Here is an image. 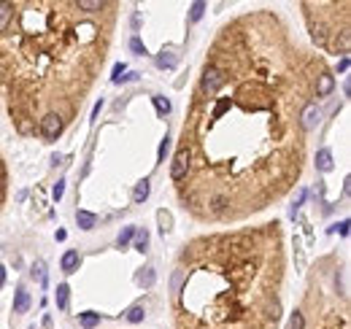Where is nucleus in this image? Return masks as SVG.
<instances>
[{
    "label": "nucleus",
    "instance_id": "nucleus-1",
    "mask_svg": "<svg viewBox=\"0 0 351 329\" xmlns=\"http://www.w3.org/2000/svg\"><path fill=\"white\" fill-rule=\"evenodd\" d=\"M327 71L270 8L216 33L170 165L178 200L197 221H243L295 189L308 159L303 111Z\"/></svg>",
    "mask_w": 351,
    "mask_h": 329
},
{
    "label": "nucleus",
    "instance_id": "nucleus-2",
    "mask_svg": "<svg viewBox=\"0 0 351 329\" xmlns=\"http://www.w3.org/2000/svg\"><path fill=\"white\" fill-rule=\"evenodd\" d=\"M117 0H11L0 27V100L25 138L57 113L76 119L114 43Z\"/></svg>",
    "mask_w": 351,
    "mask_h": 329
},
{
    "label": "nucleus",
    "instance_id": "nucleus-3",
    "mask_svg": "<svg viewBox=\"0 0 351 329\" xmlns=\"http://www.w3.org/2000/svg\"><path fill=\"white\" fill-rule=\"evenodd\" d=\"M286 254L278 221L208 232L178 254L176 329H278Z\"/></svg>",
    "mask_w": 351,
    "mask_h": 329
},
{
    "label": "nucleus",
    "instance_id": "nucleus-4",
    "mask_svg": "<svg viewBox=\"0 0 351 329\" xmlns=\"http://www.w3.org/2000/svg\"><path fill=\"white\" fill-rule=\"evenodd\" d=\"M311 38L330 54H346L351 49V3H300Z\"/></svg>",
    "mask_w": 351,
    "mask_h": 329
},
{
    "label": "nucleus",
    "instance_id": "nucleus-5",
    "mask_svg": "<svg viewBox=\"0 0 351 329\" xmlns=\"http://www.w3.org/2000/svg\"><path fill=\"white\" fill-rule=\"evenodd\" d=\"M65 122H62L60 116H57V113H49V116L43 119L41 124H38V135L41 138H46V141H57V138L62 135V132H65Z\"/></svg>",
    "mask_w": 351,
    "mask_h": 329
},
{
    "label": "nucleus",
    "instance_id": "nucleus-6",
    "mask_svg": "<svg viewBox=\"0 0 351 329\" xmlns=\"http://www.w3.org/2000/svg\"><path fill=\"white\" fill-rule=\"evenodd\" d=\"M27 308H30V294L25 286H19L14 294V313H27Z\"/></svg>",
    "mask_w": 351,
    "mask_h": 329
},
{
    "label": "nucleus",
    "instance_id": "nucleus-7",
    "mask_svg": "<svg viewBox=\"0 0 351 329\" xmlns=\"http://www.w3.org/2000/svg\"><path fill=\"white\" fill-rule=\"evenodd\" d=\"M319 124V108H316V103H311V106L303 111V130H313V127Z\"/></svg>",
    "mask_w": 351,
    "mask_h": 329
},
{
    "label": "nucleus",
    "instance_id": "nucleus-8",
    "mask_svg": "<svg viewBox=\"0 0 351 329\" xmlns=\"http://www.w3.org/2000/svg\"><path fill=\"white\" fill-rule=\"evenodd\" d=\"M78 264H81V254L78 251H65V256H62V273H76Z\"/></svg>",
    "mask_w": 351,
    "mask_h": 329
},
{
    "label": "nucleus",
    "instance_id": "nucleus-9",
    "mask_svg": "<svg viewBox=\"0 0 351 329\" xmlns=\"http://www.w3.org/2000/svg\"><path fill=\"white\" fill-rule=\"evenodd\" d=\"M316 167H319V170H332V151L330 148H321L319 154H316Z\"/></svg>",
    "mask_w": 351,
    "mask_h": 329
},
{
    "label": "nucleus",
    "instance_id": "nucleus-10",
    "mask_svg": "<svg viewBox=\"0 0 351 329\" xmlns=\"http://www.w3.org/2000/svg\"><path fill=\"white\" fill-rule=\"evenodd\" d=\"M78 324H81L84 329H95L97 324H100V313H92V310L78 313Z\"/></svg>",
    "mask_w": 351,
    "mask_h": 329
},
{
    "label": "nucleus",
    "instance_id": "nucleus-11",
    "mask_svg": "<svg viewBox=\"0 0 351 329\" xmlns=\"http://www.w3.org/2000/svg\"><path fill=\"white\" fill-rule=\"evenodd\" d=\"M76 221H78V227H81V229H92L97 224V216H95V213H87V211H78Z\"/></svg>",
    "mask_w": 351,
    "mask_h": 329
},
{
    "label": "nucleus",
    "instance_id": "nucleus-12",
    "mask_svg": "<svg viewBox=\"0 0 351 329\" xmlns=\"http://www.w3.org/2000/svg\"><path fill=\"white\" fill-rule=\"evenodd\" d=\"M68 294H71L68 284H60V286H57V308H60V310H68Z\"/></svg>",
    "mask_w": 351,
    "mask_h": 329
},
{
    "label": "nucleus",
    "instance_id": "nucleus-13",
    "mask_svg": "<svg viewBox=\"0 0 351 329\" xmlns=\"http://www.w3.org/2000/svg\"><path fill=\"white\" fill-rule=\"evenodd\" d=\"M157 65L159 68H176L178 65V57L173 54V51H162V54L157 57Z\"/></svg>",
    "mask_w": 351,
    "mask_h": 329
},
{
    "label": "nucleus",
    "instance_id": "nucleus-14",
    "mask_svg": "<svg viewBox=\"0 0 351 329\" xmlns=\"http://www.w3.org/2000/svg\"><path fill=\"white\" fill-rule=\"evenodd\" d=\"M143 316H146L143 305H132V308L127 310V316H124V319H127L130 324H138V321H143Z\"/></svg>",
    "mask_w": 351,
    "mask_h": 329
},
{
    "label": "nucleus",
    "instance_id": "nucleus-15",
    "mask_svg": "<svg viewBox=\"0 0 351 329\" xmlns=\"http://www.w3.org/2000/svg\"><path fill=\"white\" fill-rule=\"evenodd\" d=\"M132 238H135V227H124L122 232H119V240H117L119 248H127Z\"/></svg>",
    "mask_w": 351,
    "mask_h": 329
},
{
    "label": "nucleus",
    "instance_id": "nucleus-16",
    "mask_svg": "<svg viewBox=\"0 0 351 329\" xmlns=\"http://www.w3.org/2000/svg\"><path fill=\"white\" fill-rule=\"evenodd\" d=\"M146 197H149V181L143 178V181L135 186V194H132V200H135V203H143Z\"/></svg>",
    "mask_w": 351,
    "mask_h": 329
},
{
    "label": "nucleus",
    "instance_id": "nucleus-17",
    "mask_svg": "<svg viewBox=\"0 0 351 329\" xmlns=\"http://www.w3.org/2000/svg\"><path fill=\"white\" fill-rule=\"evenodd\" d=\"M33 278H36L41 286H46V264H43V262H36V264H33Z\"/></svg>",
    "mask_w": 351,
    "mask_h": 329
},
{
    "label": "nucleus",
    "instance_id": "nucleus-18",
    "mask_svg": "<svg viewBox=\"0 0 351 329\" xmlns=\"http://www.w3.org/2000/svg\"><path fill=\"white\" fill-rule=\"evenodd\" d=\"M5 203V162H3V154H0V208Z\"/></svg>",
    "mask_w": 351,
    "mask_h": 329
},
{
    "label": "nucleus",
    "instance_id": "nucleus-19",
    "mask_svg": "<svg viewBox=\"0 0 351 329\" xmlns=\"http://www.w3.org/2000/svg\"><path fill=\"white\" fill-rule=\"evenodd\" d=\"M146 246H149V232L146 229H138L135 232V248L138 251H146Z\"/></svg>",
    "mask_w": 351,
    "mask_h": 329
},
{
    "label": "nucleus",
    "instance_id": "nucleus-20",
    "mask_svg": "<svg viewBox=\"0 0 351 329\" xmlns=\"http://www.w3.org/2000/svg\"><path fill=\"white\" fill-rule=\"evenodd\" d=\"M203 11H205V3H200V0H197V3H192V5H189V19L197 22L200 16H203Z\"/></svg>",
    "mask_w": 351,
    "mask_h": 329
},
{
    "label": "nucleus",
    "instance_id": "nucleus-21",
    "mask_svg": "<svg viewBox=\"0 0 351 329\" xmlns=\"http://www.w3.org/2000/svg\"><path fill=\"white\" fill-rule=\"evenodd\" d=\"M8 16H11V0H0V27L8 22Z\"/></svg>",
    "mask_w": 351,
    "mask_h": 329
},
{
    "label": "nucleus",
    "instance_id": "nucleus-22",
    "mask_svg": "<svg viewBox=\"0 0 351 329\" xmlns=\"http://www.w3.org/2000/svg\"><path fill=\"white\" fill-rule=\"evenodd\" d=\"M138 284H141V286H152V284H154V270L146 267V273L138 275Z\"/></svg>",
    "mask_w": 351,
    "mask_h": 329
},
{
    "label": "nucleus",
    "instance_id": "nucleus-23",
    "mask_svg": "<svg viewBox=\"0 0 351 329\" xmlns=\"http://www.w3.org/2000/svg\"><path fill=\"white\" fill-rule=\"evenodd\" d=\"M157 219H159V224H162V227H159V229H162V232H168V229H170V224H173V219H170V213L159 211V213H157Z\"/></svg>",
    "mask_w": 351,
    "mask_h": 329
},
{
    "label": "nucleus",
    "instance_id": "nucleus-24",
    "mask_svg": "<svg viewBox=\"0 0 351 329\" xmlns=\"http://www.w3.org/2000/svg\"><path fill=\"white\" fill-rule=\"evenodd\" d=\"M152 100H154V106H157L159 113H170V103L165 100V97H152Z\"/></svg>",
    "mask_w": 351,
    "mask_h": 329
},
{
    "label": "nucleus",
    "instance_id": "nucleus-25",
    "mask_svg": "<svg viewBox=\"0 0 351 329\" xmlns=\"http://www.w3.org/2000/svg\"><path fill=\"white\" fill-rule=\"evenodd\" d=\"M303 327H306V321H303V313H292L289 329H303Z\"/></svg>",
    "mask_w": 351,
    "mask_h": 329
},
{
    "label": "nucleus",
    "instance_id": "nucleus-26",
    "mask_svg": "<svg viewBox=\"0 0 351 329\" xmlns=\"http://www.w3.org/2000/svg\"><path fill=\"white\" fill-rule=\"evenodd\" d=\"M130 49L135 51V54H146V46L141 43V38H132V41H130Z\"/></svg>",
    "mask_w": 351,
    "mask_h": 329
},
{
    "label": "nucleus",
    "instance_id": "nucleus-27",
    "mask_svg": "<svg viewBox=\"0 0 351 329\" xmlns=\"http://www.w3.org/2000/svg\"><path fill=\"white\" fill-rule=\"evenodd\" d=\"M122 73H124V65H122V62H119V65H114V84L122 81Z\"/></svg>",
    "mask_w": 351,
    "mask_h": 329
},
{
    "label": "nucleus",
    "instance_id": "nucleus-28",
    "mask_svg": "<svg viewBox=\"0 0 351 329\" xmlns=\"http://www.w3.org/2000/svg\"><path fill=\"white\" fill-rule=\"evenodd\" d=\"M62 192H65V183H62V181H60V183H54V192H51V194H54V200H60V197H62Z\"/></svg>",
    "mask_w": 351,
    "mask_h": 329
},
{
    "label": "nucleus",
    "instance_id": "nucleus-29",
    "mask_svg": "<svg viewBox=\"0 0 351 329\" xmlns=\"http://www.w3.org/2000/svg\"><path fill=\"white\" fill-rule=\"evenodd\" d=\"M168 148H170V141L165 138L162 141V146H159V159H165V154H168Z\"/></svg>",
    "mask_w": 351,
    "mask_h": 329
},
{
    "label": "nucleus",
    "instance_id": "nucleus-30",
    "mask_svg": "<svg viewBox=\"0 0 351 329\" xmlns=\"http://www.w3.org/2000/svg\"><path fill=\"white\" fill-rule=\"evenodd\" d=\"M338 71H341V73H346V71H349V60H341V65H338Z\"/></svg>",
    "mask_w": 351,
    "mask_h": 329
},
{
    "label": "nucleus",
    "instance_id": "nucleus-31",
    "mask_svg": "<svg viewBox=\"0 0 351 329\" xmlns=\"http://www.w3.org/2000/svg\"><path fill=\"white\" fill-rule=\"evenodd\" d=\"M3 284H5V267H0V289H3Z\"/></svg>",
    "mask_w": 351,
    "mask_h": 329
},
{
    "label": "nucleus",
    "instance_id": "nucleus-32",
    "mask_svg": "<svg viewBox=\"0 0 351 329\" xmlns=\"http://www.w3.org/2000/svg\"><path fill=\"white\" fill-rule=\"evenodd\" d=\"M30 329H36V327H30Z\"/></svg>",
    "mask_w": 351,
    "mask_h": 329
}]
</instances>
